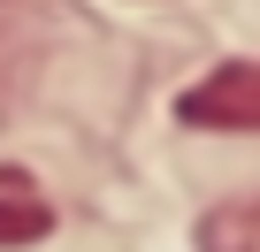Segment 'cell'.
Wrapping results in <instances>:
<instances>
[{
  "mask_svg": "<svg viewBox=\"0 0 260 252\" xmlns=\"http://www.w3.org/2000/svg\"><path fill=\"white\" fill-rule=\"evenodd\" d=\"M46 229H54L46 206H31V199H0V244H39Z\"/></svg>",
  "mask_w": 260,
  "mask_h": 252,
  "instance_id": "2",
  "label": "cell"
},
{
  "mask_svg": "<svg viewBox=\"0 0 260 252\" xmlns=\"http://www.w3.org/2000/svg\"><path fill=\"white\" fill-rule=\"evenodd\" d=\"M191 130H260V61H222L207 69L184 107H176Z\"/></svg>",
  "mask_w": 260,
  "mask_h": 252,
  "instance_id": "1",
  "label": "cell"
}]
</instances>
